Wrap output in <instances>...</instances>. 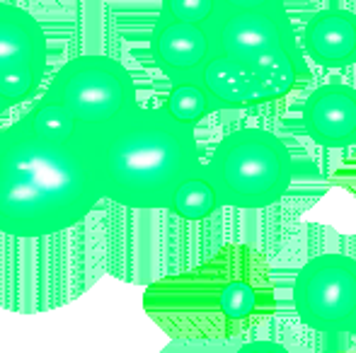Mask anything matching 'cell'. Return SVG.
I'll return each instance as SVG.
<instances>
[{
	"mask_svg": "<svg viewBox=\"0 0 356 353\" xmlns=\"http://www.w3.org/2000/svg\"><path fill=\"white\" fill-rule=\"evenodd\" d=\"M211 56L213 46L207 24L179 22L160 15L150 34V58L172 85L202 80V73Z\"/></svg>",
	"mask_w": 356,
	"mask_h": 353,
	"instance_id": "ba28073f",
	"label": "cell"
},
{
	"mask_svg": "<svg viewBox=\"0 0 356 353\" xmlns=\"http://www.w3.org/2000/svg\"><path fill=\"white\" fill-rule=\"evenodd\" d=\"M213 53L238 61H257L269 53L298 46L286 10L216 12L207 24Z\"/></svg>",
	"mask_w": 356,
	"mask_h": 353,
	"instance_id": "52a82bcc",
	"label": "cell"
},
{
	"mask_svg": "<svg viewBox=\"0 0 356 353\" xmlns=\"http://www.w3.org/2000/svg\"><path fill=\"white\" fill-rule=\"evenodd\" d=\"M104 201L92 141L32 117L0 128V232L19 240L71 230Z\"/></svg>",
	"mask_w": 356,
	"mask_h": 353,
	"instance_id": "6da1fadb",
	"label": "cell"
},
{
	"mask_svg": "<svg viewBox=\"0 0 356 353\" xmlns=\"http://www.w3.org/2000/svg\"><path fill=\"white\" fill-rule=\"evenodd\" d=\"M300 49L323 68H347L356 63V15L327 8L315 12L300 34Z\"/></svg>",
	"mask_w": 356,
	"mask_h": 353,
	"instance_id": "30bf717a",
	"label": "cell"
},
{
	"mask_svg": "<svg viewBox=\"0 0 356 353\" xmlns=\"http://www.w3.org/2000/svg\"><path fill=\"white\" fill-rule=\"evenodd\" d=\"M298 317L315 332H352L356 310V259L318 255L298 268L293 281Z\"/></svg>",
	"mask_w": 356,
	"mask_h": 353,
	"instance_id": "5b68a950",
	"label": "cell"
},
{
	"mask_svg": "<svg viewBox=\"0 0 356 353\" xmlns=\"http://www.w3.org/2000/svg\"><path fill=\"white\" fill-rule=\"evenodd\" d=\"M352 334L356 336V310H354V322H352Z\"/></svg>",
	"mask_w": 356,
	"mask_h": 353,
	"instance_id": "e0dca14e",
	"label": "cell"
},
{
	"mask_svg": "<svg viewBox=\"0 0 356 353\" xmlns=\"http://www.w3.org/2000/svg\"><path fill=\"white\" fill-rule=\"evenodd\" d=\"M216 12H218L216 0H163V8H160L163 17L192 24H209Z\"/></svg>",
	"mask_w": 356,
	"mask_h": 353,
	"instance_id": "5bb4252c",
	"label": "cell"
},
{
	"mask_svg": "<svg viewBox=\"0 0 356 353\" xmlns=\"http://www.w3.org/2000/svg\"><path fill=\"white\" fill-rule=\"evenodd\" d=\"M104 201L138 211H170L175 193L207 167L197 128L163 107H136L92 141Z\"/></svg>",
	"mask_w": 356,
	"mask_h": 353,
	"instance_id": "7a4b0ae2",
	"label": "cell"
},
{
	"mask_svg": "<svg viewBox=\"0 0 356 353\" xmlns=\"http://www.w3.org/2000/svg\"><path fill=\"white\" fill-rule=\"evenodd\" d=\"M204 175L220 206L259 211L279 203L291 187V150L272 131L240 128L218 141Z\"/></svg>",
	"mask_w": 356,
	"mask_h": 353,
	"instance_id": "277c9868",
	"label": "cell"
},
{
	"mask_svg": "<svg viewBox=\"0 0 356 353\" xmlns=\"http://www.w3.org/2000/svg\"><path fill=\"white\" fill-rule=\"evenodd\" d=\"M136 107L141 104L131 73L112 56L83 53L54 73L27 117L95 141Z\"/></svg>",
	"mask_w": 356,
	"mask_h": 353,
	"instance_id": "3957f363",
	"label": "cell"
},
{
	"mask_svg": "<svg viewBox=\"0 0 356 353\" xmlns=\"http://www.w3.org/2000/svg\"><path fill=\"white\" fill-rule=\"evenodd\" d=\"M218 12H238V10H284V0H216Z\"/></svg>",
	"mask_w": 356,
	"mask_h": 353,
	"instance_id": "9a60e30c",
	"label": "cell"
},
{
	"mask_svg": "<svg viewBox=\"0 0 356 353\" xmlns=\"http://www.w3.org/2000/svg\"><path fill=\"white\" fill-rule=\"evenodd\" d=\"M202 85L220 109H243L259 104V80L252 61H238L213 53L202 73Z\"/></svg>",
	"mask_w": 356,
	"mask_h": 353,
	"instance_id": "8fae6325",
	"label": "cell"
},
{
	"mask_svg": "<svg viewBox=\"0 0 356 353\" xmlns=\"http://www.w3.org/2000/svg\"><path fill=\"white\" fill-rule=\"evenodd\" d=\"M218 208H220L218 193H216L213 184L202 172V175L189 179L187 184H182V189L175 193L170 211L175 216L184 218V221H204V218L213 216Z\"/></svg>",
	"mask_w": 356,
	"mask_h": 353,
	"instance_id": "4fadbf2b",
	"label": "cell"
},
{
	"mask_svg": "<svg viewBox=\"0 0 356 353\" xmlns=\"http://www.w3.org/2000/svg\"><path fill=\"white\" fill-rule=\"evenodd\" d=\"M3 114H5V109H3V107H0V117H3Z\"/></svg>",
	"mask_w": 356,
	"mask_h": 353,
	"instance_id": "ac0fdd59",
	"label": "cell"
},
{
	"mask_svg": "<svg viewBox=\"0 0 356 353\" xmlns=\"http://www.w3.org/2000/svg\"><path fill=\"white\" fill-rule=\"evenodd\" d=\"M163 109L172 119H177L184 126L197 128L202 119H207L209 112H213L216 104L211 94L207 92V87L202 85V80L194 83H177L170 87L168 97L163 102Z\"/></svg>",
	"mask_w": 356,
	"mask_h": 353,
	"instance_id": "7c38bea8",
	"label": "cell"
},
{
	"mask_svg": "<svg viewBox=\"0 0 356 353\" xmlns=\"http://www.w3.org/2000/svg\"><path fill=\"white\" fill-rule=\"evenodd\" d=\"M235 353H289L286 346L277 344V341H250V344H243Z\"/></svg>",
	"mask_w": 356,
	"mask_h": 353,
	"instance_id": "2e32d148",
	"label": "cell"
},
{
	"mask_svg": "<svg viewBox=\"0 0 356 353\" xmlns=\"http://www.w3.org/2000/svg\"><path fill=\"white\" fill-rule=\"evenodd\" d=\"M47 34L32 12L0 0V107L34 99L47 76Z\"/></svg>",
	"mask_w": 356,
	"mask_h": 353,
	"instance_id": "8992f818",
	"label": "cell"
},
{
	"mask_svg": "<svg viewBox=\"0 0 356 353\" xmlns=\"http://www.w3.org/2000/svg\"><path fill=\"white\" fill-rule=\"evenodd\" d=\"M303 131L315 146L347 148L356 143V89L344 83L315 87L300 109Z\"/></svg>",
	"mask_w": 356,
	"mask_h": 353,
	"instance_id": "9c48e42d",
	"label": "cell"
}]
</instances>
